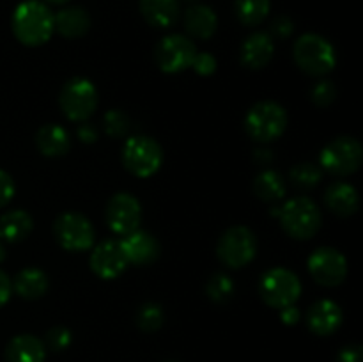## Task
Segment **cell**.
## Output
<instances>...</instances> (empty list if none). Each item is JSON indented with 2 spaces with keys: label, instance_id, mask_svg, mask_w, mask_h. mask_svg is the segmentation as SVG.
<instances>
[{
  "label": "cell",
  "instance_id": "6da1fadb",
  "mask_svg": "<svg viewBox=\"0 0 363 362\" xmlns=\"http://www.w3.org/2000/svg\"><path fill=\"white\" fill-rule=\"evenodd\" d=\"M13 34L21 45L41 46L53 34V13L39 0H25L18 4L11 20Z\"/></svg>",
  "mask_w": 363,
  "mask_h": 362
},
{
  "label": "cell",
  "instance_id": "7a4b0ae2",
  "mask_svg": "<svg viewBox=\"0 0 363 362\" xmlns=\"http://www.w3.org/2000/svg\"><path fill=\"white\" fill-rule=\"evenodd\" d=\"M294 62L311 77H325L335 67L337 53L332 43L319 34H303L293 46Z\"/></svg>",
  "mask_w": 363,
  "mask_h": 362
},
{
  "label": "cell",
  "instance_id": "3957f363",
  "mask_svg": "<svg viewBox=\"0 0 363 362\" xmlns=\"http://www.w3.org/2000/svg\"><path fill=\"white\" fill-rule=\"evenodd\" d=\"M279 215L284 231L294 240H311L321 229V209L308 197L291 199L280 208Z\"/></svg>",
  "mask_w": 363,
  "mask_h": 362
},
{
  "label": "cell",
  "instance_id": "277c9868",
  "mask_svg": "<svg viewBox=\"0 0 363 362\" xmlns=\"http://www.w3.org/2000/svg\"><path fill=\"white\" fill-rule=\"evenodd\" d=\"M287 128V112L277 102H259L245 116V130L254 141L273 142L284 135Z\"/></svg>",
  "mask_w": 363,
  "mask_h": 362
},
{
  "label": "cell",
  "instance_id": "5b68a950",
  "mask_svg": "<svg viewBox=\"0 0 363 362\" xmlns=\"http://www.w3.org/2000/svg\"><path fill=\"white\" fill-rule=\"evenodd\" d=\"M362 160L363 149L360 142L354 137L342 135L330 141L323 148L319 155V167L333 176H350L360 169Z\"/></svg>",
  "mask_w": 363,
  "mask_h": 362
},
{
  "label": "cell",
  "instance_id": "8992f818",
  "mask_svg": "<svg viewBox=\"0 0 363 362\" xmlns=\"http://www.w3.org/2000/svg\"><path fill=\"white\" fill-rule=\"evenodd\" d=\"M59 105L64 116L77 123H85L98 106V91L89 78L74 77L60 89Z\"/></svg>",
  "mask_w": 363,
  "mask_h": 362
},
{
  "label": "cell",
  "instance_id": "52a82bcc",
  "mask_svg": "<svg viewBox=\"0 0 363 362\" xmlns=\"http://www.w3.org/2000/svg\"><path fill=\"white\" fill-rule=\"evenodd\" d=\"M259 293L266 305L273 309H284L296 304L301 295V283L294 272L275 266L261 277Z\"/></svg>",
  "mask_w": 363,
  "mask_h": 362
},
{
  "label": "cell",
  "instance_id": "ba28073f",
  "mask_svg": "<svg viewBox=\"0 0 363 362\" xmlns=\"http://www.w3.org/2000/svg\"><path fill=\"white\" fill-rule=\"evenodd\" d=\"M218 259L233 270H240L254 261L257 254V238L245 226H233L220 236L216 245Z\"/></svg>",
  "mask_w": 363,
  "mask_h": 362
},
{
  "label": "cell",
  "instance_id": "9c48e42d",
  "mask_svg": "<svg viewBox=\"0 0 363 362\" xmlns=\"http://www.w3.org/2000/svg\"><path fill=\"white\" fill-rule=\"evenodd\" d=\"M163 151L162 146L151 137L138 135L130 137L124 142L123 163L128 172L137 177H151L162 167Z\"/></svg>",
  "mask_w": 363,
  "mask_h": 362
},
{
  "label": "cell",
  "instance_id": "30bf717a",
  "mask_svg": "<svg viewBox=\"0 0 363 362\" xmlns=\"http://www.w3.org/2000/svg\"><path fill=\"white\" fill-rule=\"evenodd\" d=\"M53 234H55L57 243L67 252L91 251L96 238L91 220L73 212L57 216L53 222Z\"/></svg>",
  "mask_w": 363,
  "mask_h": 362
},
{
  "label": "cell",
  "instance_id": "8fae6325",
  "mask_svg": "<svg viewBox=\"0 0 363 362\" xmlns=\"http://www.w3.org/2000/svg\"><path fill=\"white\" fill-rule=\"evenodd\" d=\"M195 53L197 48L191 39L181 34H170L156 45L155 60L163 73L174 75L191 67Z\"/></svg>",
  "mask_w": 363,
  "mask_h": 362
},
{
  "label": "cell",
  "instance_id": "7c38bea8",
  "mask_svg": "<svg viewBox=\"0 0 363 362\" xmlns=\"http://www.w3.org/2000/svg\"><path fill=\"white\" fill-rule=\"evenodd\" d=\"M308 272L312 279L325 287H335L347 277V261L342 252L332 247H319L308 256Z\"/></svg>",
  "mask_w": 363,
  "mask_h": 362
},
{
  "label": "cell",
  "instance_id": "4fadbf2b",
  "mask_svg": "<svg viewBox=\"0 0 363 362\" xmlns=\"http://www.w3.org/2000/svg\"><path fill=\"white\" fill-rule=\"evenodd\" d=\"M142 220V206L135 195L119 192L112 195L106 204V224L119 236L133 233L138 229Z\"/></svg>",
  "mask_w": 363,
  "mask_h": 362
},
{
  "label": "cell",
  "instance_id": "5bb4252c",
  "mask_svg": "<svg viewBox=\"0 0 363 362\" xmlns=\"http://www.w3.org/2000/svg\"><path fill=\"white\" fill-rule=\"evenodd\" d=\"M91 270L103 280L117 279L128 268V261L121 251L119 241L105 240L96 245L89 259Z\"/></svg>",
  "mask_w": 363,
  "mask_h": 362
},
{
  "label": "cell",
  "instance_id": "9a60e30c",
  "mask_svg": "<svg viewBox=\"0 0 363 362\" xmlns=\"http://www.w3.org/2000/svg\"><path fill=\"white\" fill-rule=\"evenodd\" d=\"M119 245L124 258H126L128 265H130V263L137 266L151 265V263H155L160 256L158 240H156L151 233H147V231H133V233L123 236Z\"/></svg>",
  "mask_w": 363,
  "mask_h": 362
},
{
  "label": "cell",
  "instance_id": "2e32d148",
  "mask_svg": "<svg viewBox=\"0 0 363 362\" xmlns=\"http://www.w3.org/2000/svg\"><path fill=\"white\" fill-rule=\"evenodd\" d=\"M342 309L333 300H319L311 305L307 312V325L315 336H332L342 325Z\"/></svg>",
  "mask_w": 363,
  "mask_h": 362
},
{
  "label": "cell",
  "instance_id": "e0dca14e",
  "mask_svg": "<svg viewBox=\"0 0 363 362\" xmlns=\"http://www.w3.org/2000/svg\"><path fill=\"white\" fill-rule=\"evenodd\" d=\"M275 53V43L268 32H254L243 41L240 50V59L247 70L257 71L269 64Z\"/></svg>",
  "mask_w": 363,
  "mask_h": 362
},
{
  "label": "cell",
  "instance_id": "ac0fdd59",
  "mask_svg": "<svg viewBox=\"0 0 363 362\" xmlns=\"http://www.w3.org/2000/svg\"><path fill=\"white\" fill-rule=\"evenodd\" d=\"M325 202L332 213L339 216H351L360 208V197L353 185L335 181L325 192Z\"/></svg>",
  "mask_w": 363,
  "mask_h": 362
},
{
  "label": "cell",
  "instance_id": "d6986e66",
  "mask_svg": "<svg viewBox=\"0 0 363 362\" xmlns=\"http://www.w3.org/2000/svg\"><path fill=\"white\" fill-rule=\"evenodd\" d=\"M35 146L41 155L48 156V158H57L69 151L71 138L66 128L55 123H48L43 124L35 133Z\"/></svg>",
  "mask_w": 363,
  "mask_h": 362
},
{
  "label": "cell",
  "instance_id": "ffe728a7",
  "mask_svg": "<svg viewBox=\"0 0 363 362\" xmlns=\"http://www.w3.org/2000/svg\"><path fill=\"white\" fill-rule=\"evenodd\" d=\"M46 344L30 334L14 336L6 346L7 362H45Z\"/></svg>",
  "mask_w": 363,
  "mask_h": 362
},
{
  "label": "cell",
  "instance_id": "44dd1931",
  "mask_svg": "<svg viewBox=\"0 0 363 362\" xmlns=\"http://www.w3.org/2000/svg\"><path fill=\"white\" fill-rule=\"evenodd\" d=\"M91 27V16L84 7H66L53 14V28L62 38L77 39L87 34Z\"/></svg>",
  "mask_w": 363,
  "mask_h": 362
},
{
  "label": "cell",
  "instance_id": "7402d4cb",
  "mask_svg": "<svg viewBox=\"0 0 363 362\" xmlns=\"http://www.w3.org/2000/svg\"><path fill=\"white\" fill-rule=\"evenodd\" d=\"M218 18L215 11L202 4L190 6L184 13V28L195 39H209L216 32Z\"/></svg>",
  "mask_w": 363,
  "mask_h": 362
},
{
  "label": "cell",
  "instance_id": "603a6c76",
  "mask_svg": "<svg viewBox=\"0 0 363 362\" xmlns=\"http://www.w3.org/2000/svg\"><path fill=\"white\" fill-rule=\"evenodd\" d=\"M140 13L149 25L156 28H169L179 18L177 0H140Z\"/></svg>",
  "mask_w": 363,
  "mask_h": 362
},
{
  "label": "cell",
  "instance_id": "cb8c5ba5",
  "mask_svg": "<svg viewBox=\"0 0 363 362\" xmlns=\"http://www.w3.org/2000/svg\"><path fill=\"white\" fill-rule=\"evenodd\" d=\"M11 286L16 291V295H20L25 300H38L43 295H46L50 280L41 268L30 266V268H23L21 272H18L14 280H11Z\"/></svg>",
  "mask_w": 363,
  "mask_h": 362
},
{
  "label": "cell",
  "instance_id": "d4e9b609",
  "mask_svg": "<svg viewBox=\"0 0 363 362\" xmlns=\"http://www.w3.org/2000/svg\"><path fill=\"white\" fill-rule=\"evenodd\" d=\"M34 220L25 209H11L0 216V241L18 243L30 236Z\"/></svg>",
  "mask_w": 363,
  "mask_h": 362
},
{
  "label": "cell",
  "instance_id": "484cf974",
  "mask_svg": "<svg viewBox=\"0 0 363 362\" xmlns=\"http://www.w3.org/2000/svg\"><path fill=\"white\" fill-rule=\"evenodd\" d=\"M286 181L275 170H262L254 180V194L261 201L275 202L286 195Z\"/></svg>",
  "mask_w": 363,
  "mask_h": 362
},
{
  "label": "cell",
  "instance_id": "4316f807",
  "mask_svg": "<svg viewBox=\"0 0 363 362\" xmlns=\"http://www.w3.org/2000/svg\"><path fill=\"white\" fill-rule=\"evenodd\" d=\"M269 0H236L234 11H236L238 20L247 27H255L262 23L264 18L269 14Z\"/></svg>",
  "mask_w": 363,
  "mask_h": 362
},
{
  "label": "cell",
  "instance_id": "83f0119b",
  "mask_svg": "<svg viewBox=\"0 0 363 362\" xmlns=\"http://www.w3.org/2000/svg\"><path fill=\"white\" fill-rule=\"evenodd\" d=\"M323 177V170L319 165L314 163H298L291 169L289 180L300 190H311V188L318 187V183Z\"/></svg>",
  "mask_w": 363,
  "mask_h": 362
},
{
  "label": "cell",
  "instance_id": "f1b7e54d",
  "mask_svg": "<svg viewBox=\"0 0 363 362\" xmlns=\"http://www.w3.org/2000/svg\"><path fill=\"white\" fill-rule=\"evenodd\" d=\"M163 322H165V314H163V309L160 304L147 302L138 309L137 325L144 332H156V330L162 329Z\"/></svg>",
  "mask_w": 363,
  "mask_h": 362
},
{
  "label": "cell",
  "instance_id": "f546056e",
  "mask_svg": "<svg viewBox=\"0 0 363 362\" xmlns=\"http://www.w3.org/2000/svg\"><path fill=\"white\" fill-rule=\"evenodd\" d=\"M206 293L216 304H225L227 300H230L234 295V283L227 273H215L211 275V279L208 280V286H206Z\"/></svg>",
  "mask_w": 363,
  "mask_h": 362
},
{
  "label": "cell",
  "instance_id": "4dcf8cb0",
  "mask_svg": "<svg viewBox=\"0 0 363 362\" xmlns=\"http://www.w3.org/2000/svg\"><path fill=\"white\" fill-rule=\"evenodd\" d=\"M103 124H105L106 135H110L112 138L124 137L128 133V130H130V119L119 109L108 110L105 114V117H103Z\"/></svg>",
  "mask_w": 363,
  "mask_h": 362
},
{
  "label": "cell",
  "instance_id": "1f68e13d",
  "mask_svg": "<svg viewBox=\"0 0 363 362\" xmlns=\"http://www.w3.org/2000/svg\"><path fill=\"white\" fill-rule=\"evenodd\" d=\"M311 98L314 102L315 106H321V109H326V106L332 105L337 98V87L332 80H321L312 87Z\"/></svg>",
  "mask_w": 363,
  "mask_h": 362
},
{
  "label": "cell",
  "instance_id": "d6a6232c",
  "mask_svg": "<svg viewBox=\"0 0 363 362\" xmlns=\"http://www.w3.org/2000/svg\"><path fill=\"white\" fill-rule=\"evenodd\" d=\"M71 341H73V336H71L69 329H66V327H53L46 332V344L53 351L66 350Z\"/></svg>",
  "mask_w": 363,
  "mask_h": 362
},
{
  "label": "cell",
  "instance_id": "836d02e7",
  "mask_svg": "<svg viewBox=\"0 0 363 362\" xmlns=\"http://www.w3.org/2000/svg\"><path fill=\"white\" fill-rule=\"evenodd\" d=\"M191 67H194L195 73H199L201 77H209V75H213L216 71V59L208 52L195 53Z\"/></svg>",
  "mask_w": 363,
  "mask_h": 362
},
{
  "label": "cell",
  "instance_id": "e575fe53",
  "mask_svg": "<svg viewBox=\"0 0 363 362\" xmlns=\"http://www.w3.org/2000/svg\"><path fill=\"white\" fill-rule=\"evenodd\" d=\"M14 192H16V187H14L11 174L0 169V208L9 204L11 199L14 197Z\"/></svg>",
  "mask_w": 363,
  "mask_h": 362
},
{
  "label": "cell",
  "instance_id": "d590c367",
  "mask_svg": "<svg viewBox=\"0 0 363 362\" xmlns=\"http://www.w3.org/2000/svg\"><path fill=\"white\" fill-rule=\"evenodd\" d=\"M294 23L287 16H277L275 21L272 23V32L275 38L286 39L293 34Z\"/></svg>",
  "mask_w": 363,
  "mask_h": 362
},
{
  "label": "cell",
  "instance_id": "8d00e7d4",
  "mask_svg": "<svg viewBox=\"0 0 363 362\" xmlns=\"http://www.w3.org/2000/svg\"><path fill=\"white\" fill-rule=\"evenodd\" d=\"M339 362H363L362 355V346L360 344H347L342 350L339 351V357H337Z\"/></svg>",
  "mask_w": 363,
  "mask_h": 362
},
{
  "label": "cell",
  "instance_id": "74e56055",
  "mask_svg": "<svg viewBox=\"0 0 363 362\" xmlns=\"http://www.w3.org/2000/svg\"><path fill=\"white\" fill-rule=\"evenodd\" d=\"M77 135L82 142H85V144H92V142L98 141V131H96V128L89 123H82L80 126H78Z\"/></svg>",
  "mask_w": 363,
  "mask_h": 362
},
{
  "label": "cell",
  "instance_id": "f35d334b",
  "mask_svg": "<svg viewBox=\"0 0 363 362\" xmlns=\"http://www.w3.org/2000/svg\"><path fill=\"white\" fill-rule=\"evenodd\" d=\"M280 318L286 325H296L301 318V312L296 305H287V307L280 309Z\"/></svg>",
  "mask_w": 363,
  "mask_h": 362
},
{
  "label": "cell",
  "instance_id": "ab89813d",
  "mask_svg": "<svg viewBox=\"0 0 363 362\" xmlns=\"http://www.w3.org/2000/svg\"><path fill=\"white\" fill-rule=\"evenodd\" d=\"M11 293H13V286H11V280L6 273L0 270V307L6 305L9 302Z\"/></svg>",
  "mask_w": 363,
  "mask_h": 362
},
{
  "label": "cell",
  "instance_id": "60d3db41",
  "mask_svg": "<svg viewBox=\"0 0 363 362\" xmlns=\"http://www.w3.org/2000/svg\"><path fill=\"white\" fill-rule=\"evenodd\" d=\"M255 158H264V163L269 162L272 160V151H268V149H257L255 151Z\"/></svg>",
  "mask_w": 363,
  "mask_h": 362
},
{
  "label": "cell",
  "instance_id": "b9f144b4",
  "mask_svg": "<svg viewBox=\"0 0 363 362\" xmlns=\"http://www.w3.org/2000/svg\"><path fill=\"white\" fill-rule=\"evenodd\" d=\"M4 259H6V247H4L2 241H0V263H2Z\"/></svg>",
  "mask_w": 363,
  "mask_h": 362
},
{
  "label": "cell",
  "instance_id": "7bdbcfd3",
  "mask_svg": "<svg viewBox=\"0 0 363 362\" xmlns=\"http://www.w3.org/2000/svg\"><path fill=\"white\" fill-rule=\"evenodd\" d=\"M46 2H50V4H66V2H69V0H46Z\"/></svg>",
  "mask_w": 363,
  "mask_h": 362
},
{
  "label": "cell",
  "instance_id": "ee69618b",
  "mask_svg": "<svg viewBox=\"0 0 363 362\" xmlns=\"http://www.w3.org/2000/svg\"><path fill=\"white\" fill-rule=\"evenodd\" d=\"M188 2H197V0H188Z\"/></svg>",
  "mask_w": 363,
  "mask_h": 362
},
{
  "label": "cell",
  "instance_id": "f6af8a7d",
  "mask_svg": "<svg viewBox=\"0 0 363 362\" xmlns=\"http://www.w3.org/2000/svg\"><path fill=\"white\" fill-rule=\"evenodd\" d=\"M165 362H177V361H165Z\"/></svg>",
  "mask_w": 363,
  "mask_h": 362
}]
</instances>
